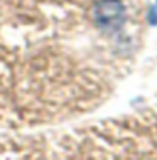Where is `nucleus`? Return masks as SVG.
<instances>
[{
    "instance_id": "f257e3e1",
    "label": "nucleus",
    "mask_w": 157,
    "mask_h": 160,
    "mask_svg": "<svg viewBox=\"0 0 157 160\" xmlns=\"http://www.w3.org/2000/svg\"><path fill=\"white\" fill-rule=\"evenodd\" d=\"M123 7L120 0H102L95 7V19L102 27H117L123 22Z\"/></svg>"
}]
</instances>
